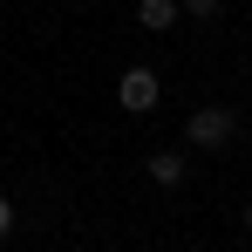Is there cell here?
<instances>
[{
    "mask_svg": "<svg viewBox=\"0 0 252 252\" xmlns=\"http://www.w3.org/2000/svg\"><path fill=\"white\" fill-rule=\"evenodd\" d=\"M232 136H239V116H232V109H198V116L184 123V143H191V150H225Z\"/></svg>",
    "mask_w": 252,
    "mask_h": 252,
    "instance_id": "cell-1",
    "label": "cell"
},
{
    "mask_svg": "<svg viewBox=\"0 0 252 252\" xmlns=\"http://www.w3.org/2000/svg\"><path fill=\"white\" fill-rule=\"evenodd\" d=\"M116 102H123L129 116H150V109H157V75H150V68H123V82H116Z\"/></svg>",
    "mask_w": 252,
    "mask_h": 252,
    "instance_id": "cell-2",
    "label": "cell"
},
{
    "mask_svg": "<svg viewBox=\"0 0 252 252\" xmlns=\"http://www.w3.org/2000/svg\"><path fill=\"white\" fill-rule=\"evenodd\" d=\"M150 177H157L164 191H177V184L191 177V164H184V150H157V157H150Z\"/></svg>",
    "mask_w": 252,
    "mask_h": 252,
    "instance_id": "cell-3",
    "label": "cell"
},
{
    "mask_svg": "<svg viewBox=\"0 0 252 252\" xmlns=\"http://www.w3.org/2000/svg\"><path fill=\"white\" fill-rule=\"evenodd\" d=\"M136 28L170 34V28H177V0H143V7H136Z\"/></svg>",
    "mask_w": 252,
    "mask_h": 252,
    "instance_id": "cell-4",
    "label": "cell"
},
{
    "mask_svg": "<svg viewBox=\"0 0 252 252\" xmlns=\"http://www.w3.org/2000/svg\"><path fill=\"white\" fill-rule=\"evenodd\" d=\"M184 14H191V21H211V14H218V0H184Z\"/></svg>",
    "mask_w": 252,
    "mask_h": 252,
    "instance_id": "cell-5",
    "label": "cell"
},
{
    "mask_svg": "<svg viewBox=\"0 0 252 252\" xmlns=\"http://www.w3.org/2000/svg\"><path fill=\"white\" fill-rule=\"evenodd\" d=\"M7 232H14V205L0 198V239H7Z\"/></svg>",
    "mask_w": 252,
    "mask_h": 252,
    "instance_id": "cell-6",
    "label": "cell"
},
{
    "mask_svg": "<svg viewBox=\"0 0 252 252\" xmlns=\"http://www.w3.org/2000/svg\"><path fill=\"white\" fill-rule=\"evenodd\" d=\"M246 232H252V211H246Z\"/></svg>",
    "mask_w": 252,
    "mask_h": 252,
    "instance_id": "cell-7",
    "label": "cell"
}]
</instances>
